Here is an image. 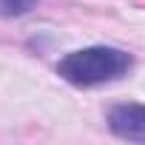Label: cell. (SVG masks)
Masks as SVG:
<instances>
[{
    "instance_id": "6da1fadb",
    "label": "cell",
    "mask_w": 145,
    "mask_h": 145,
    "mask_svg": "<svg viewBox=\"0 0 145 145\" xmlns=\"http://www.w3.org/2000/svg\"><path fill=\"white\" fill-rule=\"evenodd\" d=\"M134 68V57L114 46H88L68 51L57 63V77L74 88H97L122 80Z\"/></svg>"
},
{
    "instance_id": "7a4b0ae2",
    "label": "cell",
    "mask_w": 145,
    "mask_h": 145,
    "mask_svg": "<svg viewBox=\"0 0 145 145\" xmlns=\"http://www.w3.org/2000/svg\"><path fill=\"white\" fill-rule=\"evenodd\" d=\"M108 131L128 142H145V105L120 103L108 111Z\"/></svg>"
},
{
    "instance_id": "3957f363",
    "label": "cell",
    "mask_w": 145,
    "mask_h": 145,
    "mask_svg": "<svg viewBox=\"0 0 145 145\" xmlns=\"http://www.w3.org/2000/svg\"><path fill=\"white\" fill-rule=\"evenodd\" d=\"M37 6V0H0V14L3 17H23Z\"/></svg>"
}]
</instances>
